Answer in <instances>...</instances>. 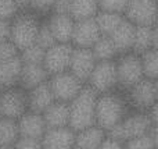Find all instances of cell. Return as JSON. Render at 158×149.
I'll use <instances>...</instances> for the list:
<instances>
[{
    "label": "cell",
    "mask_w": 158,
    "mask_h": 149,
    "mask_svg": "<svg viewBox=\"0 0 158 149\" xmlns=\"http://www.w3.org/2000/svg\"><path fill=\"white\" fill-rule=\"evenodd\" d=\"M131 110L132 109L123 91L115 89L98 95L96 102V125L108 133L110 130L117 127Z\"/></svg>",
    "instance_id": "obj_1"
},
{
    "label": "cell",
    "mask_w": 158,
    "mask_h": 149,
    "mask_svg": "<svg viewBox=\"0 0 158 149\" xmlns=\"http://www.w3.org/2000/svg\"><path fill=\"white\" fill-rule=\"evenodd\" d=\"M98 95L89 88L87 85H83L81 92L77 95L75 99H72L68 103L69 107V121L68 127L71 130L81 131L83 128L92 127L96 124V102Z\"/></svg>",
    "instance_id": "obj_2"
},
{
    "label": "cell",
    "mask_w": 158,
    "mask_h": 149,
    "mask_svg": "<svg viewBox=\"0 0 158 149\" xmlns=\"http://www.w3.org/2000/svg\"><path fill=\"white\" fill-rule=\"evenodd\" d=\"M42 21L43 18L31 10H21L10 21V41L19 52L35 45Z\"/></svg>",
    "instance_id": "obj_3"
},
{
    "label": "cell",
    "mask_w": 158,
    "mask_h": 149,
    "mask_svg": "<svg viewBox=\"0 0 158 149\" xmlns=\"http://www.w3.org/2000/svg\"><path fill=\"white\" fill-rule=\"evenodd\" d=\"M157 124H154L150 120L147 112H136L132 110L128 113V116L112 130H110L107 133V137L117 141L125 142L131 141V139L139 138V137L147 135L148 131L153 127H156Z\"/></svg>",
    "instance_id": "obj_4"
},
{
    "label": "cell",
    "mask_w": 158,
    "mask_h": 149,
    "mask_svg": "<svg viewBox=\"0 0 158 149\" xmlns=\"http://www.w3.org/2000/svg\"><path fill=\"white\" fill-rule=\"evenodd\" d=\"M117 82L119 91H128L129 88L144 78L140 63V56L133 52L123 53L115 59Z\"/></svg>",
    "instance_id": "obj_5"
},
{
    "label": "cell",
    "mask_w": 158,
    "mask_h": 149,
    "mask_svg": "<svg viewBox=\"0 0 158 149\" xmlns=\"http://www.w3.org/2000/svg\"><path fill=\"white\" fill-rule=\"evenodd\" d=\"M126 99L132 110L147 112L157 105L158 99V84L157 80L143 78L132 88L125 91Z\"/></svg>",
    "instance_id": "obj_6"
},
{
    "label": "cell",
    "mask_w": 158,
    "mask_h": 149,
    "mask_svg": "<svg viewBox=\"0 0 158 149\" xmlns=\"http://www.w3.org/2000/svg\"><path fill=\"white\" fill-rule=\"evenodd\" d=\"M97 95H103L118 89L117 82V70L114 61H97L87 78L86 84Z\"/></svg>",
    "instance_id": "obj_7"
},
{
    "label": "cell",
    "mask_w": 158,
    "mask_h": 149,
    "mask_svg": "<svg viewBox=\"0 0 158 149\" xmlns=\"http://www.w3.org/2000/svg\"><path fill=\"white\" fill-rule=\"evenodd\" d=\"M28 112V94L21 86L0 92V117L18 120Z\"/></svg>",
    "instance_id": "obj_8"
},
{
    "label": "cell",
    "mask_w": 158,
    "mask_h": 149,
    "mask_svg": "<svg viewBox=\"0 0 158 149\" xmlns=\"http://www.w3.org/2000/svg\"><path fill=\"white\" fill-rule=\"evenodd\" d=\"M157 15V0H129L123 11V17L135 27H156Z\"/></svg>",
    "instance_id": "obj_9"
},
{
    "label": "cell",
    "mask_w": 158,
    "mask_h": 149,
    "mask_svg": "<svg viewBox=\"0 0 158 149\" xmlns=\"http://www.w3.org/2000/svg\"><path fill=\"white\" fill-rule=\"evenodd\" d=\"M49 85L56 100L69 103L72 99L77 98V95L81 92L85 84L81 82L69 71H64L49 77Z\"/></svg>",
    "instance_id": "obj_10"
},
{
    "label": "cell",
    "mask_w": 158,
    "mask_h": 149,
    "mask_svg": "<svg viewBox=\"0 0 158 149\" xmlns=\"http://www.w3.org/2000/svg\"><path fill=\"white\" fill-rule=\"evenodd\" d=\"M71 53L72 46L69 43H54L44 50L43 67L46 68L49 77L68 71Z\"/></svg>",
    "instance_id": "obj_11"
},
{
    "label": "cell",
    "mask_w": 158,
    "mask_h": 149,
    "mask_svg": "<svg viewBox=\"0 0 158 149\" xmlns=\"http://www.w3.org/2000/svg\"><path fill=\"white\" fill-rule=\"evenodd\" d=\"M100 36L103 35L98 31L94 18L75 21L71 36V46L81 47V49H90Z\"/></svg>",
    "instance_id": "obj_12"
},
{
    "label": "cell",
    "mask_w": 158,
    "mask_h": 149,
    "mask_svg": "<svg viewBox=\"0 0 158 149\" xmlns=\"http://www.w3.org/2000/svg\"><path fill=\"white\" fill-rule=\"evenodd\" d=\"M97 60L94 59L90 49H81V47H72L71 60H69L68 71L78 78L81 82L86 84L90 72L93 71Z\"/></svg>",
    "instance_id": "obj_13"
},
{
    "label": "cell",
    "mask_w": 158,
    "mask_h": 149,
    "mask_svg": "<svg viewBox=\"0 0 158 149\" xmlns=\"http://www.w3.org/2000/svg\"><path fill=\"white\" fill-rule=\"evenodd\" d=\"M40 144L42 149H72L75 147V131L69 127L47 128Z\"/></svg>",
    "instance_id": "obj_14"
},
{
    "label": "cell",
    "mask_w": 158,
    "mask_h": 149,
    "mask_svg": "<svg viewBox=\"0 0 158 149\" xmlns=\"http://www.w3.org/2000/svg\"><path fill=\"white\" fill-rule=\"evenodd\" d=\"M44 20L57 43L71 45V36L75 21L68 14H49Z\"/></svg>",
    "instance_id": "obj_15"
},
{
    "label": "cell",
    "mask_w": 158,
    "mask_h": 149,
    "mask_svg": "<svg viewBox=\"0 0 158 149\" xmlns=\"http://www.w3.org/2000/svg\"><path fill=\"white\" fill-rule=\"evenodd\" d=\"M17 125H18L19 137L33 139H42L43 134L47 130L43 116L33 112H27L24 116L19 117L17 120Z\"/></svg>",
    "instance_id": "obj_16"
},
{
    "label": "cell",
    "mask_w": 158,
    "mask_h": 149,
    "mask_svg": "<svg viewBox=\"0 0 158 149\" xmlns=\"http://www.w3.org/2000/svg\"><path fill=\"white\" fill-rule=\"evenodd\" d=\"M27 94H28V112L42 114L53 102H56L49 85V80L46 82L27 91Z\"/></svg>",
    "instance_id": "obj_17"
},
{
    "label": "cell",
    "mask_w": 158,
    "mask_h": 149,
    "mask_svg": "<svg viewBox=\"0 0 158 149\" xmlns=\"http://www.w3.org/2000/svg\"><path fill=\"white\" fill-rule=\"evenodd\" d=\"M135 29H136V27L123 17L121 24L118 25V27L114 29V32L108 36V38L111 39V42L114 43L115 49L118 50L119 55L132 52L133 39H135Z\"/></svg>",
    "instance_id": "obj_18"
},
{
    "label": "cell",
    "mask_w": 158,
    "mask_h": 149,
    "mask_svg": "<svg viewBox=\"0 0 158 149\" xmlns=\"http://www.w3.org/2000/svg\"><path fill=\"white\" fill-rule=\"evenodd\" d=\"M158 46V31L156 27H136L132 52L136 55H143L148 50L157 49Z\"/></svg>",
    "instance_id": "obj_19"
},
{
    "label": "cell",
    "mask_w": 158,
    "mask_h": 149,
    "mask_svg": "<svg viewBox=\"0 0 158 149\" xmlns=\"http://www.w3.org/2000/svg\"><path fill=\"white\" fill-rule=\"evenodd\" d=\"M47 80H49V74H47L46 68L43 67V64L22 63L21 77H19V84H18V86H21L22 89L29 91V89L46 82Z\"/></svg>",
    "instance_id": "obj_20"
},
{
    "label": "cell",
    "mask_w": 158,
    "mask_h": 149,
    "mask_svg": "<svg viewBox=\"0 0 158 149\" xmlns=\"http://www.w3.org/2000/svg\"><path fill=\"white\" fill-rule=\"evenodd\" d=\"M42 116H43L44 124H46L47 128L68 127V121H69L68 103L56 100L42 113Z\"/></svg>",
    "instance_id": "obj_21"
},
{
    "label": "cell",
    "mask_w": 158,
    "mask_h": 149,
    "mask_svg": "<svg viewBox=\"0 0 158 149\" xmlns=\"http://www.w3.org/2000/svg\"><path fill=\"white\" fill-rule=\"evenodd\" d=\"M21 70L22 61L19 59V56L13 59V60L0 63V91L18 86Z\"/></svg>",
    "instance_id": "obj_22"
},
{
    "label": "cell",
    "mask_w": 158,
    "mask_h": 149,
    "mask_svg": "<svg viewBox=\"0 0 158 149\" xmlns=\"http://www.w3.org/2000/svg\"><path fill=\"white\" fill-rule=\"evenodd\" d=\"M107 133L98 125L83 128L75 133V148L78 149H98L101 142L106 139Z\"/></svg>",
    "instance_id": "obj_23"
},
{
    "label": "cell",
    "mask_w": 158,
    "mask_h": 149,
    "mask_svg": "<svg viewBox=\"0 0 158 149\" xmlns=\"http://www.w3.org/2000/svg\"><path fill=\"white\" fill-rule=\"evenodd\" d=\"M98 11V0H71L69 17L74 21L94 18Z\"/></svg>",
    "instance_id": "obj_24"
},
{
    "label": "cell",
    "mask_w": 158,
    "mask_h": 149,
    "mask_svg": "<svg viewBox=\"0 0 158 149\" xmlns=\"http://www.w3.org/2000/svg\"><path fill=\"white\" fill-rule=\"evenodd\" d=\"M90 50L97 61H114L119 56L118 50L115 49L114 43L108 36H100L97 42L90 47Z\"/></svg>",
    "instance_id": "obj_25"
},
{
    "label": "cell",
    "mask_w": 158,
    "mask_h": 149,
    "mask_svg": "<svg viewBox=\"0 0 158 149\" xmlns=\"http://www.w3.org/2000/svg\"><path fill=\"white\" fill-rule=\"evenodd\" d=\"M123 20L122 14L118 13H111V11H103L100 10L94 17V21L98 27V31L103 36H110L114 29L121 24Z\"/></svg>",
    "instance_id": "obj_26"
},
{
    "label": "cell",
    "mask_w": 158,
    "mask_h": 149,
    "mask_svg": "<svg viewBox=\"0 0 158 149\" xmlns=\"http://www.w3.org/2000/svg\"><path fill=\"white\" fill-rule=\"evenodd\" d=\"M19 138L15 120L0 117V147H13Z\"/></svg>",
    "instance_id": "obj_27"
},
{
    "label": "cell",
    "mask_w": 158,
    "mask_h": 149,
    "mask_svg": "<svg viewBox=\"0 0 158 149\" xmlns=\"http://www.w3.org/2000/svg\"><path fill=\"white\" fill-rule=\"evenodd\" d=\"M140 63L144 78L157 80L158 78V50L153 49L140 55Z\"/></svg>",
    "instance_id": "obj_28"
},
{
    "label": "cell",
    "mask_w": 158,
    "mask_h": 149,
    "mask_svg": "<svg viewBox=\"0 0 158 149\" xmlns=\"http://www.w3.org/2000/svg\"><path fill=\"white\" fill-rule=\"evenodd\" d=\"M157 125L148 131L147 135L125 142V149H157Z\"/></svg>",
    "instance_id": "obj_29"
},
{
    "label": "cell",
    "mask_w": 158,
    "mask_h": 149,
    "mask_svg": "<svg viewBox=\"0 0 158 149\" xmlns=\"http://www.w3.org/2000/svg\"><path fill=\"white\" fill-rule=\"evenodd\" d=\"M19 59L24 64H43L44 49L38 45H31L19 52Z\"/></svg>",
    "instance_id": "obj_30"
},
{
    "label": "cell",
    "mask_w": 158,
    "mask_h": 149,
    "mask_svg": "<svg viewBox=\"0 0 158 149\" xmlns=\"http://www.w3.org/2000/svg\"><path fill=\"white\" fill-rule=\"evenodd\" d=\"M38 46H40L42 49H49L50 46H53L54 43H57L54 39V36H53L52 31L49 29V27H47L46 24V20L43 18V21H42L40 24V28H39L38 31V36H36V42H35Z\"/></svg>",
    "instance_id": "obj_31"
},
{
    "label": "cell",
    "mask_w": 158,
    "mask_h": 149,
    "mask_svg": "<svg viewBox=\"0 0 158 149\" xmlns=\"http://www.w3.org/2000/svg\"><path fill=\"white\" fill-rule=\"evenodd\" d=\"M53 3H54V0H31L28 10L33 11L42 18H46L50 14V11H52Z\"/></svg>",
    "instance_id": "obj_32"
},
{
    "label": "cell",
    "mask_w": 158,
    "mask_h": 149,
    "mask_svg": "<svg viewBox=\"0 0 158 149\" xmlns=\"http://www.w3.org/2000/svg\"><path fill=\"white\" fill-rule=\"evenodd\" d=\"M19 11L14 0H0V20L11 21Z\"/></svg>",
    "instance_id": "obj_33"
},
{
    "label": "cell",
    "mask_w": 158,
    "mask_h": 149,
    "mask_svg": "<svg viewBox=\"0 0 158 149\" xmlns=\"http://www.w3.org/2000/svg\"><path fill=\"white\" fill-rule=\"evenodd\" d=\"M128 2L129 0H98V7L103 11H111L123 15Z\"/></svg>",
    "instance_id": "obj_34"
},
{
    "label": "cell",
    "mask_w": 158,
    "mask_h": 149,
    "mask_svg": "<svg viewBox=\"0 0 158 149\" xmlns=\"http://www.w3.org/2000/svg\"><path fill=\"white\" fill-rule=\"evenodd\" d=\"M18 56H19V50L17 49V46L11 41L0 42V63L13 60V59L18 57Z\"/></svg>",
    "instance_id": "obj_35"
},
{
    "label": "cell",
    "mask_w": 158,
    "mask_h": 149,
    "mask_svg": "<svg viewBox=\"0 0 158 149\" xmlns=\"http://www.w3.org/2000/svg\"><path fill=\"white\" fill-rule=\"evenodd\" d=\"M13 147L14 149H42V144H40V139L19 137Z\"/></svg>",
    "instance_id": "obj_36"
},
{
    "label": "cell",
    "mask_w": 158,
    "mask_h": 149,
    "mask_svg": "<svg viewBox=\"0 0 158 149\" xmlns=\"http://www.w3.org/2000/svg\"><path fill=\"white\" fill-rule=\"evenodd\" d=\"M69 6H71V0H54L50 14H68L69 15Z\"/></svg>",
    "instance_id": "obj_37"
},
{
    "label": "cell",
    "mask_w": 158,
    "mask_h": 149,
    "mask_svg": "<svg viewBox=\"0 0 158 149\" xmlns=\"http://www.w3.org/2000/svg\"><path fill=\"white\" fill-rule=\"evenodd\" d=\"M98 149H125V145L122 142L117 141V139H112L110 137H106L101 145L98 147Z\"/></svg>",
    "instance_id": "obj_38"
},
{
    "label": "cell",
    "mask_w": 158,
    "mask_h": 149,
    "mask_svg": "<svg viewBox=\"0 0 158 149\" xmlns=\"http://www.w3.org/2000/svg\"><path fill=\"white\" fill-rule=\"evenodd\" d=\"M10 41V21L0 20V42Z\"/></svg>",
    "instance_id": "obj_39"
},
{
    "label": "cell",
    "mask_w": 158,
    "mask_h": 149,
    "mask_svg": "<svg viewBox=\"0 0 158 149\" xmlns=\"http://www.w3.org/2000/svg\"><path fill=\"white\" fill-rule=\"evenodd\" d=\"M14 2H15V4L18 6L19 10H28V8H29L31 0H14Z\"/></svg>",
    "instance_id": "obj_40"
},
{
    "label": "cell",
    "mask_w": 158,
    "mask_h": 149,
    "mask_svg": "<svg viewBox=\"0 0 158 149\" xmlns=\"http://www.w3.org/2000/svg\"><path fill=\"white\" fill-rule=\"evenodd\" d=\"M0 149H14V147H0Z\"/></svg>",
    "instance_id": "obj_41"
},
{
    "label": "cell",
    "mask_w": 158,
    "mask_h": 149,
    "mask_svg": "<svg viewBox=\"0 0 158 149\" xmlns=\"http://www.w3.org/2000/svg\"><path fill=\"white\" fill-rule=\"evenodd\" d=\"M72 149H78V148H75V147H74V148H72Z\"/></svg>",
    "instance_id": "obj_42"
},
{
    "label": "cell",
    "mask_w": 158,
    "mask_h": 149,
    "mask_svg": "<svg viewBox=\"0 0 158 149\" xmlns=\"http://www.w3.org/2000/svg\"><path fill=\"white\" fill-rule=\"evenodd\" d=\"M0 92H2V91H0Z\"/></svg>",
    "instance_id": "obj_43"
}]
</instances>
